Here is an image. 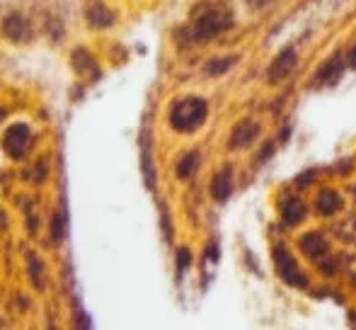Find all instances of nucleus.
I'll list each match as a JSON object with an SVG mask.
<instances>
[{"instance_id": "9", "label": "nucleus", "mask_w": 356, "mask_h": 330, "mask_svg": "<svg viewBox=\"0 0 356 330\" xmlns=\"http://www.w3.org/2000/svg\"><path fill=\"white\" fill-rule=\"evenodd\" d=\"M211 194H213V199H218V202H225V199H228V194H230V168H223L213 178Z\"/></svg>"}, {"instance_id": "11", "label": "nucleus", "mask_w": 356, "mask_h": 330, "mask_svg": "<svg viewBox=\"0 0 356 330\" xmlns=\"http://www.w3.org/2000/svg\"><path fill=\"white\" fill-rule=\"evenodd\" d=\"M339 73H342V58L334 56L332 61L325 63L323 71H320V76H318V78H320L323 83H334V81H337Z\"/></svg>"}, {"instance_id": "4", "label": "nucleus", "mask_w": 356, "mask_h": 330, "mask_svg": "<svg viewBox=\"0 0 356 330\" xmlns=\"http://www.w3.org/2000/svg\"><path fill=\"white\" fill-rule=\"evenodd\" d=\"M3 32H5V37H10L13 42H27V39L32 37L29 22L17 13L8 15V17L3 19Z\"/></svg>"}, {"instance_id": "1", "label": "nucleus", "mask_w": 356, "mask_h": 330, "mask_svg": "<svg viewBox=\"0 0 356 330\" xmlns=\"http://www.w3.org/2000/svg\"><path fill=\"white\" fill-rule=\"evenodd\" d=\"M233 24V13L225 5H207L194 15V39H211Z\"/></svg>"}, {"instance_id": "17", "label": "nucleus", "mask_w": 356, "mask_h": 330, "mask_svg": "<svg viewBox=\"0 0 356 330\" xmlns=\"http://www.w3.org/2000/svg\"><path fill=\"white\" fill-rule=\"evenodd\" d=\"M177 260H179V272H182V269L189 265V250H187V248H182V250H179Z\"/></svg>"}, {"instance_id": "19", "label": "nucleus", "mask_w": 356, "mask_h": 330, "mask_svg": "<svg viewBox=\"0 0 356 330\" xmlns=\"http://www.w3.org/2000/svg\"><path fill=\"white\" fill-rule=\"evenodd\" d=\"M75 330H88V328H85V318H83V326H78Z\"/></svg>"}, {"instance_id": "5", "label": "nucleus", "mask_w": 356, "mask_h": 330, "mask_svg": "<svg viewBox=\"0 0 356 330\" xmlns=\"http://www.w3.org/2000/svg\"><path fill=\"white\" fill-rule=\"evenodd\" d=\"M293 66H296V52L293 49H284V52L274 58L272 66H269V81H282V78L289 76Z\"/></svg>"}, {"instance_id": "6", "label": "nucleus", "mask_w": 356, "mask_h": 330, "mask_svg": "<svg viewBox=\"0 0 356 330\" xmlns=\"http://www.w3.org/2000/svg\"><path fill=\"white\" fill-rule=\"evenodd\" d=\"M315 209H318L320 217H332V214H337L342 209V197L334 189H323L315 197Z\"/></svg>"}, {"instance_id": "12", "label": "nucleus", "mask_w": 356, "mask_h": 330, "mask_svg": "<svg viewBox=\"0 0 356 330\" xmlns=\"http://www.w3.org/2000/svg\"><path fill=\"white\" fill-rule=\"evenodd\" d=\"M238 61L235 56H228V58H213V61H209L207 63V73L209 76H220V73H225L228 71L233 63Z\"/></svg>"}, {"instance_id": "2", "label": "nucleus", "mask_w": 356, "mask_h": 330, "mask_svg": "<svg viewBox=\"0 0 356 330\" xmlns=\"http://www.w3.org/2000/svg\"><path fill=\"white\" fill-rule=\"evenodd\" d=\"M204 119H207V102L199 97L179 100L170 112V124L177 132H194L197 127H202Z\"/></svg>"}, {"instance_id": "18", "label": "nucleus", "mask_w": 356, "mask_h": 330, "mask_svg": "<svg viewBox=\"0 0 356 330\" xmlns=\"http://www.w3.org/2000/svg\"><path fill=\"white\" fill-rule=\"evenodd\" d=\"M349 63H352V66L356 68V47L352 49V56H349Z\"/></svg>"}, {"instance_id": "3", "label": "nucleus", "mask_w": 356, "mask_h": 330, "mask_svg": "<svg viewBox=\"0 0 356 330\" xmlns=\"http://www.w3.org/2000/svg\"><path fill=\"white\" fill-rule=\"evenodd\" d=\"M32 146V134H29L27 124H13L8 127V132L3 134V148L10 158H24Z\"/></svg>"}, {"instance_id": "16", "label": "nucleus", "mask_w": 356, "mask_h": 330, "mask_svg": "<svg viewBox=\"0 0 356 330\" xmlns=\"http://www.w3.org/2000/svg\"><path fill=\"white\" fill-rule=\"evenodd\" d=\"M63 238V217L61 214H54L51 221V241H61Z\"/></svg>"}, {"instance_id": "15", "label": "nucleus", "mask_w": 356, "mask_h": 330, "mask_svg": "<svg viewBox=\"0 0 356 330\" xmlns=\"http://www.w3.org/2000/svg\"><path fill=\"white\" fill-rule=\"evenodd\" d=\"M27 178L32 180V182H39V180H44L47 178V163H34V168L32 170H27Z\"/></svg>"}, {"instance_id": "7", "label": "nucleus", "mask_w": 356, "mask_h": 330, "mask_svg": "<svg viewBox=\"0 0 356 330\" xmlns=\"http://www.w3.org/2000/svg\"><path fill=\"white\" fill-rule=\"evenodd\" d=\"M259 134V127L254 122H240L238 127H235V132L230 134V146L233 148H243V146H248L250 141H252L254 136Z\"/></svg>"}, {"instance_id": "10", "label": "nucleus", "mask_w": 356, "mask_h": 330, "mask_svg": "<svg viewBox=\"0 0 356 330\" xmlns=\"http://www.w3.org/2000/svg\"><path fill=\"white\" fill-rule=\"evenodd\" d=\"M88 19L95 24V27H109V24L114 22V13L107 8V5L95 3L92 8L88 10Z\"/></svg>"}, {"instance_id": "8", "label": "nucleus", "mask_w": 356, "mask_h": 330, "mask_svg": "<svg viewBox=\"0 0 356 330\" xmlns=\"http://www.w3.org/2000/svg\"><path fill=\"white\" fill-rule=\"evenodd\" d=\"M73 63H75V71L83 73V76H88L90 81H95V78L99 76V68L97 63H95V58L90 56L85 49H78V52L73 54Z\"/></svg>"}, {"instance_id": "14", "label": "nucleus", "mask_w": 356, "mask_h": 330, "mask_svg": "<svg viewBox=\"0 0 356 330\" xmlns=\"http://www.w3.org/2000/svg\"><path fill=\"white\" fill-rule=\"evenodd\" d=\"M27 265H29V274H32V282H34V287H42L44 284V279L39 277V274H42V265H39V260H37V255L34 253H29L27 255Z\"/></svg>"}, {"instance_id": "13", "label": "nucleus", "mask_w": 356, "mask_h": 330, "mask_svg": "<svg viewBox=\"0 0 356 330\" xmlns=\"http://www.w3.org/2000/svg\"><path fill=\"white\" fill-rule=\"evenodd\" d=\"M197 165H199V156H197V153H187V156H184L182 161L177 163V175H179V178H189V175L197 170Z\"/></svg>"}]
</instances>
